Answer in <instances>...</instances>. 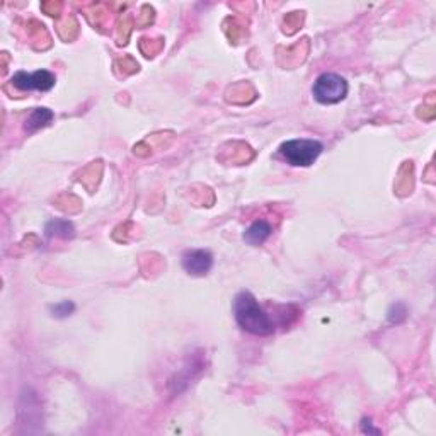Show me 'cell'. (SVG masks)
<instances>
[{"label":"cell","instance_id":"cell-2","mask_svg":"<svg viewBox=\"0 0 436 436\" xmlns=\"http://www.w3.org/2000/svg\"><path fill=\"white\" fill-rule=\"evenodd\" d=\"M324 150V145L313 138H294V140L283 142L280 147V155L286 160V164L294 167H308L319 159Z\"/></svg>","mask_w":436,"mask_h":436},{"label":"cell","instance_id":"cell-8","mask_svg":"<svg viewBox=\"0 0 436 436\" xmlns=\"http://www.w3.org/2000/svg\"><path fill=\"white\" fill-rule=\"evenodd\" d=\"M45 234L48 237H58V239H73L76 237V227L71 220L65 218H53L45 227Z\"/></svg>","mask_w":436,"mask_h":436},{"label":"cell","instance_id":"cell-9","mask_svg":"<svg viewBox=\"0 0 436 436\" xmlns=\"http://www.w3.org/2000/svg\"><path fill=\"white\" fill-rule=\"evenodd\" d=\"M73 311H76V303L71 302V300H63V302L50 307L51 316L56 317V319H67V317L72 316Z\"/></svg>","mask_w":436,"mask_h":436},{"label":"cell","instance_id":"cell-1","mask_svg":"<svg viewBox=\"0 0 436 436\" xmlns=\"http://www.w3.org/2000/svg\"><path fill=\"white\" fill-rule=\"evenodd\" d=\"M234 317L244 331L254 336H269L274 333V327H276L251 291H241L235 296Z\"/></svg>","mask_w":436,"mask_h":436},{"label":"cell","instance_id":"cell-10","mask_svg":"<svg viewBox=\"0 0 436 436\" xmlns=\"http://www.w3.org/2000/svg\"><path fill=\"white\" fill-rule=\"evenodd\" d=\"M361 431H363V433H373V435L380 433V430L372 428V421H370V420L361 421Z\"/></svg>","mask_w":436,"mask_h":436},{"label":"cell","instance_id":"cell-3","mask_svg":"<svg viewBox=\"0 0 436 436\" xmlns=\"http://www.w3.org/2000/svg\"><path fill=\"white\" fill-rule=\"evenodd\" d=\"M348 90H350V85H348L346 78L334 72L321 73L312 85L313 99L319 104H324V106L344 101Z\"/></svg>","mask_w":436,"mask_h":436},{"label":"cell","instance_id":"cell-6","mask_svg":"<svg viewBox=\"0 0 436 436\" xmlns=\"http://www.w3.org/2000/svg\"><path fill=\"white\" fill-rule=\"evenodd\" d=\"M53 111L48 108H34L24 120V130L28 133H34L38 130L45 128L53 121Z\"/></svg>","mask_w":436,"mask_h":436},{"label":"cell","instance_id":"cell-5","mask_svg":"<svg viewBox=\"0 0 436 436\" xmlns=\"http://www.w3.org/2000/svg\"><path fill=\"white\" fill-rule=\"evenodd\" d=\"M181 264L191 276H204L213 268V254L207 249H190L182 254Z\"/></svg>","mask_w":436,"mask_h":436},{"label":"cell","instance_id":"cell-4","mask_svg":"<svg viewBox=\"0 0 436 436\" xmlns=\"http://www.w3.org/2000/svg\"><path fill=\"white\" fill-rule=\"evenodd\" d=\"M11 84L19 90H39V93H46V90H51L56 84V77L55 73H51L50 71H41L36 72H17L14 73V77L11 78Z\"/></svg>","mask_w":436,"mask_h":436},{"label":"cell","instance_id":"cell-7","mask_svg":"<svg viewBox=\"0 0 436 436\" xmlns=\"http://www.w3.org/2000/svg\"><path fill=\"white\" fill-rule=\"evenodd\" d=\"M271 232H273V229L269 222L256 220L254 224H252L249 229L244 232V241L249 244V246H261V244H264L266 241H268Z\"/></svg>","mask_w":436,"mask_h":436}]
</instances>
